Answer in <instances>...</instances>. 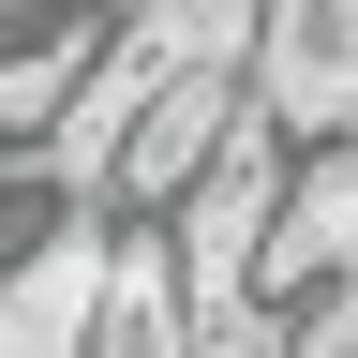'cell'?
<instances>
[{"mask_svg":"<svg viewBox=\"0 0 358 358\" xmlns=\"http://www.w3.org/2000/svg\"><path fill=\"white\" fill-rule=\"evenodd\" d=\"M239 120H254V75H224V60H179L150 90V120L120 134V164L90 179V224L105 239H164L179 209H194V179L239 150Z\"/></svg>","mask_w":358,"mask_h":358,"instance_id":"6da1fadb","label":"cell"},{"mask_svg":"<svg viewBox=\"0 0 358 358\" xmlns=\"http://www.w3.org/2000/svg\"><path fill=\"white\" fill-rule=\"evenodd\" d=\"M90 358H209V343H194V313H179V268H164V239H105Z\"/></svg>","mask_w":358,"mask_h":358,"instance_id":"7a4b0ae2","label":"cell"}]
</instances>
